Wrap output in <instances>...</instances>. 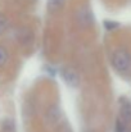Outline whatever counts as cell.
<instances>
[{
  "instance_id": "cell-1",
  "label": "cell",
  "mask_w": 131,
  "mask_h": 132,
  "mask_svg": "<svg viewBox=\"0 0 131 132\" xmlns=\"http://www.w3.org/2000/svg\"><path fill=\"white\" fill-rule=\"evenodd\" d=\"M112 64L118 72H127L131 68V55L125 49H118L114 51L112 58Z\"/></svg>"
},
{
  "instance_id": "cell-2",
  "label": "cell",
  "mask_w": 131,
  "mask_h": 132,
  "mask_svg": "<svg viewBox=\"0 0 131 132\" xmlns=\"http://www.w3.org/2000/svg\"><path fill=\"white\" fill-rule=\"evenodd\" d=\"M60 73H62L63 80H64L70 86L76 87V86L79 85V76H77V73H76L73 69H71V68H63V69L60 71Z\"/></svg>"
},
{
  "instance_id": "cell-3",
  "label": "cell",
  "mask_w": 131,
  "mask_h": 132,
  "mask_svg": "<svg viewBox=\"0 0 131 132\" xmlns=\"http://www.w3.org/2000/svg\"><path fill=\"white\" fill-rule=\"evenodd\" d=\"M76 17H77V22H79L80 24H82V26H89V24H91L93 21H94L93 13H91V10L87 9V8H81V9L77 12Z\"/></svg>"
},
{
  "instance_id": "cell-4",
  "label": "cell",
  "mask_w": 131,
  "mask_h": 132,
  "mask_svg": "<svg viewBox=\"0 0 131 132\" xmlns=\"http://www.w3.org/2000/svg\"><path fill=\"white\" fill-rule=\"evenodd\" d=\"M121 118L124 122L131 123V103L130 101H125L121 105Z\"/></svg>"
},
{
  "instance_id": "cell-5",
  "label": "cell",
  "mask_w": 131,
  "mask_h": 132,
  "mask_svg": "<svg viewBox=\"0 0 131 132\" xmlns=\"http://www.w3.org/2000/svg\"><path fill=\"white\" fill-rule=\"evenodd\" d=\"M66 0H48V8L51 12H57L58 9H60L63 6Z\"/></svg>"
},
{
  "instance_id": "cell-6",
  "label": "cell",
  "mask_w": 131,
  "mask_h": 132,
  "mask_svg": "<svg viewBox=\"0 0 131 132\" xmlns=\"http://www.w3.org/2000/svg\"><path fill=\"white\" fill-rule=\"evenodd\" d=\"M30 37H31V31H30L28 28H21L19 35H18V39H19L23 44H28Z\"/></svg>"
},
{
  "instance_id": "cell-7",
  "label": "cell",
  "mask_w": 131,
  "mask_h": 132,
  "mask_svg": "<svg viewBox=\"0 0 131 132\" xmlns=\"http://www.w3.org/2000/svg\"><path fill=\"white\" fill-rule=\"evenodd\" d=\"M3 132H16V125L12 119H6L3 123Z\"/></svg>"
},
{
  "instance_id": "cell-8",
  "label": "cell",
  "mask_w": 131,
  "mask_h": 132,
  "mask_svg": "<svg viewBox=\"0 0 131 132\" xmlns=\"http://www.w3.org/2000/svg\"><path fill=\"white\" fill-rule=\"evenodd\" d=\"M8 26H9V19L4 14H0V35L6 31Z\"/></svg>"
},
{
  "instance_id": "cell-9",
  "label": "cell",
  "mask_w": 131,
  "mask_h": 132,
  "mask_svg": "<svg viewBox=\"0 0 131 132\" xmlns=\"http://www.w3.org/2000/svg\"><path fill=\"white\" fill-rule=\"evenodd\" d=\"M8 60V51L4 46H0V67H3Z\"/></svg>"
},
{
  "instance_id": "cell-10",
  "label": "cell",
  "mask_w": 131,
  "mask_h": 132,
  "mask_svg": "<svg viewBox=\"0 0 131 132\" xmlns=\"http://www.w3.org/2000/svg\"><path fill=\"white\" fill-rule=\"evenodd\" d=\"M126 126H125V123L124 122H121V121H117L116 122V131L114 132H126Z\"/></svg>"
},
{
  "instance_id": "cell-11",
  "label": "cell",
  "mask_w": 131,
  "mask_h": 132,
  "mask_svg": "<svg viewBox=\"0 0 131 132\" xmlns=\"http://www.w3.org/2000/svg\"><path fill=\"white\" fill-rule=\"evenodd\" d=\"M104 26H105L107 28H109V30H111V28H114V27H117V26H118V23H117V22H111V21H105V22H104Z\"/></svg>"
}]
</instances>
